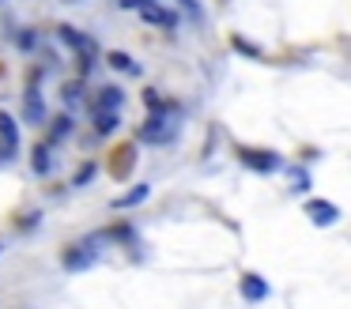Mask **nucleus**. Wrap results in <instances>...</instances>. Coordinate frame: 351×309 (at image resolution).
<instances>
[{
    "instance_id": "nucleus-13",
    "label": "nucleus",
    "mask_w": 351,
    "mask_h": 309,
    "mask_svg": "<svg viewBox=\"0 0 351 309\" xmlns=\"http://www.w3.org/2000/svg\"><path fill=\"white\" fill-rule=\"evenodd\" d=\"M106 64L114 68V72H129V75L140 72V64H136V60H132L125 49H110V53H106Z\"/></svg>"
},
{
    "instance_id": "nucleus-5",
    "label": "nucleus",
    "mask_w": 351,
    "mask_h": 309,
    "mask_svg": "<svg viewBox=\"0 0 351 309\" xmlns=\"http://www.w3.org/2000/svg\"><path fill=\"white\" fill-rule=\"evenodd\" d=\"M0 143H4V162H12L16 158V147H19V125L12 113L0 110Z\"/></svg>"
},
{
    "instance_id": "nucleus-22",
    "label": "nucleus",
    "mask_w": 351,
    "mask_h": 309,
    "mask_svg": "<svg viewBox=\"0 0 351 309\" xmlns=\"http://www.w3.org/2000/svg\"><path fill=\"white\" fill-rule=\"evenodd\" d=\"M144 102L152 106V110H159L162 106V98H159V90H144Z\"/></svg>"
},
{
    "instance_id": "nucleus-1",
    "label": "nucleus",
    "mask_w": 351,
    "mask_h": 309,
    "mask_svg": "<svg viewBox=\"0 0 351 309\" xmlns=\"http://www.w3.org/2000/svg\"><path fill=\"white\" fill-rule=\"evenodd\" d=\"M61 264H64V271L95 268V264H99V241H95V234L84 241H76V245H69V249H61Z\"/></svg>"
},
{
    "instance_id": "nucleus-11",
    "label": "nucleus",
    "mask_w": 351,
    "mask_h": 309,
    "mask_svg": "<svg viewBox=\"0 0 351 309\" xmlns=\"http://www.w3.org/2000/svg\"><path fill=\"white\" fill-rule=\"evenodd\" d=\"M91 125H95V132H99V136H110V132H117V125H121V113H117V110H95Z\"/></svg>"
},
{
    "instance_id": "nucleus-18",
    "label": "nucleus",
    "mask_w": 351,
    "mask_h": 309,
    "mask_svg": "<svg viewBox=\"0 0 351 309\" xmlns=\"http://www.w3.org/2000/svg\"><path fill=\"white\" fill-rule=\"evenodd\" d=\"M95 173H99V166H95V162H84V166H80V173L72 177V185H87V181H91Z\"/></svg>"
},
{
    "instance_id": "nucleus-14",
    "label": "nucleus",
    "mask_w": 351,
    "mask_h": 309,
    "mask_svg": "<svg viewBox=\"0 0 351 309\" xmlns=\"http://www.w3.org/2000/svg\"><path fill=\"white\" fill-rule=\"evenodd\" d=\"M242 294L250 301H261V298H268V283L261 275H242Z\"/></svg>"
},
{
    "instance_id": "nucleus-10",
    "label": "nucleus",
    "mask_w": 351,
    "mask_h": 309,
    "mask_svg": "<svg viewBox=\"0 0 351 309\" xmlns=\"http://www.w3.org/2000/svg\"><path fill=\"white\" fill-rule=\"evenodd\" d=\"M306 211H310V219H313V223H321V226H332L336 219H340V211H336L328 200H310V203H306Z\"/></svg>"
},
{
    "instance_id": "nucleus-19",
    "label": "nucleus",
    "mask_w": 351,
    "mask_h": 309,
    "mask_svg": "<svg viewBox=\"0 0 351 309\" xmlns=\"http://www.w3.org/2000/svg\"><path fill=\"white\" fill-rule=\"evenodd\" d=\"M61 98H64V102H76V98H84V83H64V87H61Z\"/></svg>"
},
{
    "instance_id": "nucleus-16",
    "label": "nucleus",
    "mask_w": 351,
    "mask_h": 309,
    "mask_svg": "<svg viewBox=\"0 0 351 309\" xmlns=\"http://www.w3.org/2000/svg\"><path fill=\"white\" fill-rule=\"evenodd\" d=\"M16 42H19V49H23V53L38 49V30H34V27H23V30H19Z\"/></svg>"
},
{
    "instance_id": "nucleus-6",
    "label": "nucleus",
    "mask_w": 351,
    "mask_h": 309,
    "mask_svg": "<svg viewBox=\"0 0 351 309\" xmlns=\"http://www.w3.org/2000/svg\"><path fill=\"white\" fill-rule=\"evenodd\" d=\"M140 19H144L147 27H162V30H174L178 27V12H174V8H162V4L140 8Z\"/></svg>"
},
{
    "instance_id": "nucleus-3",
    "label": "nucleus",
    "mask_w": 351,
    "mask_h": 309,
    "mask_svg": "<svg viewBox=\"0 0 351 309\" xmlns=\"http://www.w3.org/2000/svg\"><path fill=\"white\" fill-rule=\"evenodd\" d=\"M57 38H61V42L69 45V49L76 53V57H95V53H99V45H95L87 34H80V30L72 27V23H61V27H57Z\"/></svg>"
},
{
    "instance_id": "nucleus-8",
    "label": "nucleus",
    "mask_w": 351,
    "mask_h": 309,
    "mask_svg": "<svg viewBox=\"0 0 351 309\" xmlns=\"http://www.w3.org/2000/svg\"><path fill=\"white\" fill-rule=\"evenodd\" d=\"M238 158H242L250 170H276V166H280V155H272V151H250V147H242V151H238Z\"/></svg>"
},
{
    "instance_id": "nucleus-2",
    "label": "nucleus",
    "mask_w": 351,
    "mask_h": 309,
    "mask_svg": "<svg viewBox=\"0 0 351 309\" xmlns=\"http://www.w3.org/2000/svg\"><path fill=\"white\" fill-rule=\"evenodd\" d=\"M178 136V121L162 110H152V117L140 125V140L144 143H170Z\"/></svg>"
},
{
    "instance_id": "nucleus-15",
    "label": "nucleus",
    "mask_w": 351,
    "mask_h": 309,
    "mask_svg": "<svg viewBox=\"0 0 351 309\" xmlns=\"http://www.w3.org/2000/svg\"><path fill=\"white\" fill-rule=\"evenodd\" d=\"M72 128H76V125H72V117H69V113H64V117H57L53 121V128H49V147H53V143H61V140H69V136H72Z\"/></svg>"
},
{
    "instance_id": "nucleus-4",
    "label": "nucleus",
    "mask_w": 351,
    "mask_h": 309,
    "mask_svg": "<svg viewBox=\"0 0 351 309\" xmlns=\"http://www.w3.org/2000/svg\"><path fill=\"white\" fill-rule=\"evenodd\" d=\"M23 117L31 121V125H46L49 121V110H46V98H42V90L34 87H27V95H23Z\"/></svg>"
},
{
    "instance_id": "nucleus-20",
    "label": "nucleus",
    "mask_w": 351,
    "mask_h": 309,
    "mask_svg": "<svg viewBox=\"0 0 351 309\" xmlns=\"http://www.w3.org/2000/svg\"><path fill=\"white\" fill-rule=\"evenodd\" d=\"M230 42H234V49H242L245 57H261V49H253V45L245 42V38H238V34H234V38H230Z\"/></svg>"
},
{
    "instance_id": "nucleus-23",
    "label": "nucleus",
    "mask_w": 351,
    "mask_h": 309,
    "mask_svg": "<svg viewBox=\"0 0 351 309\" xmlns=\"http://www.w3.org/2000/svg\"><path fill=\"white\" fill-rule=\"evenodd\" d=\"M0 256H4V238H0Z\"/></svg>"
},
{
    "instance_id": "nucleus-9",
    "label": "nucleus",
    "mask_w": 351,
    "mask_h": 309,
    "mask_svg": "<svg viewBox=\"0 0 351 309\" xmlns=\"http://www.w3.org/2000/svg\"><path fill=\"white\" fill-rule=\"evenodd\" d=\"M31 170L38 173V177H46V173L53 170V147H49V143H34V151H31Z\"/></svg>"
},
{
    "instance_id": "nucleus-21",
    "label": "nucleus",
    "mask_w": 351,
    "mask_h": 309,
    "mask_svg": "<svg viewBox=\"0 0 351 309\" xmlns=\"http://www.w3.org/2000/svg\"><path fill=\"white\" fill-rule=\"evenodd\" d=\"M117 4H121V8H136V12H140V8H152V4H159V0H117Z\"/></svg>"
},
{
    "instance_id": "nucleus-12",
    "label": "nucleus",
    "mask_w": 351,
    "mask_h": 309,
    "mask_svg": "<svg viewBox=\"0 0 351 309\" xmlns=\"http://www.w3.org/2000/svg\"><path fill=\"white\" fill-rule=\"evenodd\" d=\"M147 196H152V188L147 185H136V188H129V193H121L117 196L114 203H110V208H117V211H125V208H136V203H144Z\"/></svg>"
},
{
    "instance_id": "nucleus-24",
    "label": "nucleus",
    "mask_w": 351,
    "mask_h": 309,
    "mask_svg": "<svg viewBox=\"0 0 351 309\" xmlns=\"http://www.w3.org/2000/svg\"><path fill=\"white\" fill-rule=\"evenodd\" d=\"M64 4H76V0H64Z\"/></svg>"
},
{
    "instance_id": "nucleus-7",
    "label": "nucleus",
    "mask_w": 351,
    "mask_h": 309,
    "mask_svg": "<svg viewBox=\"0 0 351 309\" xmlns=\"http://www.w3.org/2000/svg\"><path fill=\"white\" fill-rule=\"evenodd\" d=\"M121 106H125V87L106 83V87L95 90V110H121Z\"/></svg>"
},
{
    "instance_id": "nucleus-17",
    "label": "nucleus",
    "mask_w": 351,
    "mask_h": 309,
    "mask_svg": "<svg viewBox=\"0 0 351 309\" xmlns=\"http://www.w3.org/2000/svg\"><path fill=\"white\" fill-rule=\"evenodd\" d=\"M178 8H182V12L189 15L193 23H204V8H200L197 0H178Z\"/></svg>"
}]
</instances>
